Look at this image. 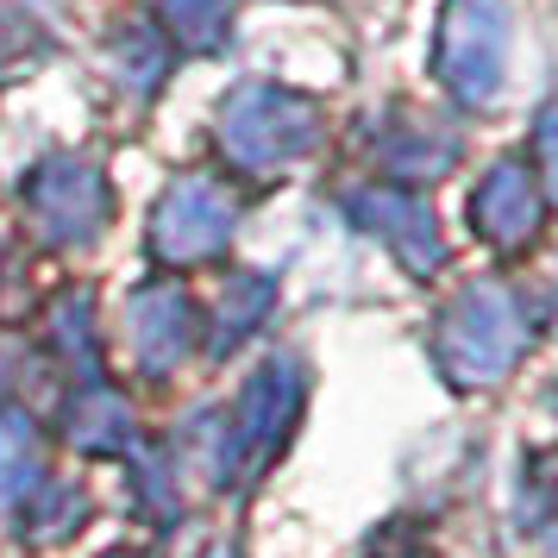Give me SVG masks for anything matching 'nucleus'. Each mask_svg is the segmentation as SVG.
I'll return each instance as SVG.
<instances>
[]
</instances>
